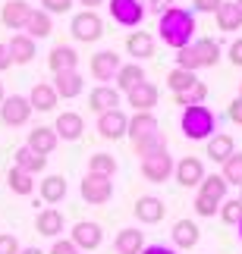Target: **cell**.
<instances>
[{"instance_id":"5","label":"cell","mask_w":242,"mask_h":254,"mask_svg":"<svg viewBox=\"0 0 242 254\" xmlns=\"http://www.w3.org/2000/svg\"><path fill=\"white\" fill-rule=\"evenodd\" d=\"M82 198L88 204H107L113 198V179H107V176H94V173H85V179L79 185Z\"/></svg>"},{"instance_id":"2","label":"cell","mask_w":242,"mask_h":254,"mask_svg":"<svg viewBox=\"0 0 242 254\" xmlns=\"http://www.w3.org/2000/svg\"><path fill=\"white\" fill-rule=\"evenodd\" d=\"M179 129H182V135H186L189 141H208L211 135L217 132V116L211 113L205 104L186 107L182 116H179Z\"/></svg>"},{"instance_id":"46","label":"cell","mask_w":242,"mask_h":254,"mask_svg":"<svg viewBox=\"0 0 242 254\" xmlns=\"http://www.w3.org/2000/svg\"><path fill=\"white\" fill-rule=\"evenodd\" d=\"M51 254H79V248H76L70 239H54V245H51Z\"/></svg>"},{"instance_id":"47","label":"cell","mask_w":242,"mask_h":254,"mask_svg":"<svg viewBox=\"0 0 242 254\" xmlns=\"http://www.w3.org/2000/svg\"><path fill=\"white\" fill-rule=\"evenodd\" d=\"M170 6H173V0H145V9H148V13H158V16H163Z\"/></svg>"},{"instance_id":"16","label":"cell","mask_w":242,"mask_h":254,"mask_svg":"<svg viewBox=\"0 0 242 254\" xmlns=\"http://www.w3.org/2000/svg\"><path fill=\"white\" fill-rule=\"evenodd\" d=\"M142 176L148 182H167L173 176V157L170 154H158V157H145L142 160Z\"/></svg>"},{"instance_id":"17","label":"cell","mask_w":242,"mask_h":254,"mask_svg":"<svg viewBox=\"0 0 242 254\" xmlns=\"http://www.w3.org/2000/svg\"><path fill=\"white\" fill-rule=\"evenodd\" d=\"M6 51H9V60H13V63L25 66V63H32V60H35L38 47H35V41H32V38H28L25 32H16V35L6 41Z\"/></svg>"},{"instance_id":"28","label":"cell","mask_w":242,"mask_h":254,"mask_svg":"<svg viewBox=\"0 0 242 254\" xmlns=\"http://www.w3.org/2000/svg\"><path fill=\"white\" fill-rule=\"evenodd\" d=\"M38 191H41L44 204H60L66 198V191H70V185H66L63 176H44L41 185H38Z\"/></svg>"},{"instance_id":"8","label":"cell","mask_w":242,"mask_h":254,"mask_svg":"<svg viewBox=\"0 0 242 254\" xmlns=\"http://www.w3.org/2000/svg\"><path fill=\"white\" fill-rule=\"evenodd\" d=\"M32 3L28 0H6L3 9H0V22H3L9 32H22L25 22H28V16H32Z\"/></svg>"},{"instance_id":"30","label":"cell","mask_w":242,"mask_h":254,"mask_svg":"<svg viewBox=\"0 0 242 254\" xmlns=\"http://www.w3.org/2000/svg\"><path fill=\"white\" fill-rule=\"evenodd\" d=\"M214 16H217L220 32H239V28H242V13H239L236 0H224V3L217 6Z\"/></svg>"},{"instance_id":"44","label":"cell","mask_w":242,"mask_h":254,"mask_svg":"<svg viewBox=\"0 0 242 254\" xmlns=\"http://www.w3.org/2000/svg\"><path fill=\"white\" fill-rule=\"evenodd\" d=\"M19 251H22V245L13 232H0V254H19Z\"/></svg>"},{"instance_id":"54","label":"cell","mask_w":242,"mask_h":254,"mask_svg":"<svg viewBox=\"0 0 242 254\" xmlns=\"http://www.w3.org/2000/svg\"><path fill=\"white\" fill-rule=\"evenodd\" d=\"M19 254H44V251H41V248H22Z\"/></svg>"},{"instance_id":"59","label":"cell","mask_w":242,"mask_h":254,"mask_svg":"<svg viewBox=\"0 0 242 254\" xmlns=\"http://www.w3.org/2000/svg\"><path fill=\"white\" fill-rule=\"evenodd\" d=\"M239 97H242V85H239Z\"/></svg>"},{"instance_id":"52","label":"cell","mask_w":242,"mask_h":254,"mask_svg":"<svg viewBox=\"0 0 242 254\" xmlns=\"http://www.w3.org/2000/svg\"><path fill=\"white\" fill-rule=\"evenodd\" d=\"M9 66H13V60H9V51H6V44L0 41V72L9 69Z\"/></svg>"},{"instance_id":"10","label":"cell","mask_w":242,"mask_h":254,"mask_svg":"<svg viewBox=\"0 0 242 254\" xmlns=\"http://www.w3.org/2000/svg\"><path fill=\"white\" fill-rule=\"evenodd\" d=\"M126 126H129V116L123 110H107V113H98V135L107 141H117L126 135Z\"/></svg>"},{"instance_id":"34","label":"cell","mask_w":242,"mask_h":254,"mask_svg":"<svg viewBox=\"0 0 242 254\" xmlns=\"http://www.w3.org/2000/svg\"><path fill=\"white\" fill-rule=\"evenodd\" d=\"M198 189H201L198 194H205V198H211V201H217V204H220V201L227 198V189H230V185L224 182V176H220V173H211V176L205 173V179H201Z\"/></svg>"},{"instance_id":"38","label":"cell","mask_w":242,"mask_h":254,"mask_svg":"<svg viewBox=\"0 0 242 254\" xmlns=\"http://www.w3.org/2000/svg\"><path fill=\"white\" fill-rule=\"evenodd\" d=\"M195 82H198L195 72H186V69H170V72H167V88H170L173 94L186 91V88H192Z\"/></svg>"},{"instance_id":"18","label":"cell","mask_w":242,"mask_h":254,"mask_svg":"<svg viewBox=\"0 0 242 254\" xmlns=\"http://www.w3.org/2000/svg\"><path fill=\"white\" fill-rule=\"evenodd\" d=\"M82 88H85V79H82L79 69H73V72H57V75H54V91H57V97H63V101L79 97Z\"/></svg>"},{"instance_id":"21","label":"cell","mask_w":242,"mask_h":254,"mask_svg":"<svg viewBox=\"0 0 242 254\" xmlns=\"http://www.w3.org/2000/svg\"><path fill=\"white\" fill-rule=\"evenodd\" d=\"M154 47H158V41L148 32H129V38H126V51H129V57H135V63L154 57Z\"/></svg>"},{"instance_id":"11","label":"cell","mask_w":242,"mask_h":254,"mask_svg":"<svg viewBox=\"0 0 242 254\" xmlns=\"http://www.w3.org/2000/svg\"><path fill=\"white\" fill-rule=\"evenodd\" d=\"M163 213H167V204H163V198H158V194H142V198L135 201V217H139V223H145V226L161 223Z\"/></svg>"},{"instance_id":"23","label":"cell","mask_w":242,"mask_h":254,"mask_svg":"<svg viewBox=\"0 0 242 254\" xmlns=\"http://www.w3.org/2000/svg\"><path fill=\"white\" fill-rule=\"evenodd\" d=\"M88 104L94 113H107V110H120V91L110 85H98L94 91L88 94Z\"/></svg>"},{"instance_id":"40","label":"cell","mask_w":242,"mask_h":254,"mask_svg":"<svg viewBox=\"0 0 242 254\" xmlns=\"http://www.w3.org/2000/svg\"><path fill=\"white\" fill-rule=\"evenodd\" d=\"M224 182L227 185H242V151L239 154H230V157L224 160Z\"/></svg>"},{"instance_id":"29","label":"cell","mask_w":242,"mask_h":254,"mask_svg":"<svg viewBox=\"0 0 242 254\" xmlns=\"http://www.w3.org/2000/svg\"><path fill=\"white\" fill-rule=\"evenodd\" d=\"M189 47H192V54H195L198 66H217V60H220V44L214 41V38H195Z\"/></svg>"},{"instance_id":"45","label":"cell","mask_w":242,"mask_h":254,"mask_svg":"<svg viewBox=\"0 0 242 254\" xmlns=\"http://www.w3.org/2000/svg\"><path fill=\"white\" fill-rule=\"evenodd\" d=\"M73 6V0H41V9L47 16H54V13H66V9Z\"/></svg>"},{"instance_id":"43","label":"cell","mask_w":242,"mask_h":254,"mask_svg":"<svg viewBox=\"0 0 242 254\" xmlns=\"http://www.w3.org/2000/svg\"><path fill=\"white\" fill-rule=\"evenodd\" d=\"M192 207H195L198 217H214V213L220 210V204L211 201V198H205V194H195V204H192Z\"/></svg>"},{"instance_id":"60","label":"cell","mask_w":242,"mask_h":254,"mask_svg":"<svg viewBox=\"0 0 242 254\" xmlns=\"http://www.w3.org/2000/svg\"><path fill=\"white\" fill-rule=\"evenodd\" d=\"M79 254H82V251H79Z\"/></svg>"},{"instance_id":"36","label":"cell","mask_w":242,"mask_h":254,"mask_svg":"<svg viewBox=\"0 0 242 254\" xmlns=\"http://www.w3.org/2000/svg\"><path fill=\"white\" fill-rule=\"evenodd\" d=\"M132 148H135V154H139L142 160L145 157H158V154H167V138H163L161 132H154V135H148V138L135 141Z\"/></svg>"},{"instance_id":"13","label":"cell","mask_w":242,"mask_h":254,"mask_svg":"<svg viewBox=\"0 0 242 254\" xmlns=\"http://www.w3.org/2000/svg\"><path fill=\"white\" fill-rule=\"evenodd\" d=\"M126 101H129V107H135V113H151V107L158 104V85H151L145 79L132 91H126Z\"/></svg>"},{"instance_id":"33","label":"cell","mask_w":242,"mask_h":254,"mask_svg":"<svg viewBox=\"0 0 242 254\" xmlns=\"http://www.w3.org/2000/svg\"><path fill=\"white\" fill-rule=\"evenodd\" d=\"M173 245L176 248H192L198 245V226L192 220H176L173 223Z\"/></svg>"},{"instance_id":"41","label":"cell","mask_w":242,"mask_h":254,"mask_svg":"<svg viewBox=\"0 0 242 254\" xmlns=\"http://www.w3.org/2000/svg\"><path fill=\"white\" fill-rule=\"evenodd\" d=\"M220 220L230 223V226H239V220H242V201L239 198H224L220 201Z\"/></svg>"},{"instance_id":"9","label":"cell","mask_w":242,"mask_h":254,"mask_svg":"<svg viewBox=\"0 0 242 254\" xmlns=\"http://www.w3.org/2000/svg\"><path fill=\"white\" fill-rule=\"evenodd\" d=\"M120 66H123V60H120V54H117V51H98V54L91 57V75H94V79H98L101 85L117 79Z\"/></svg>"},{"instance_id":"19","label":"cell","mask_w":242,"mask_h":254,"mask_svg":"<svg viewBox=\"0 0 242 254\" xmlns=\"http://www.w3.org/2000/svg\"><path fill=\"white\" fill-rule=\"evenodd\" d=\"M154 132H161L158 116H154V113H135V116H129L126 135L132 138V144H135V141H142V138H148V135H154Z\"/></svg>"},{"instance_id":"24","label":"cell","mask_w":242,"mask_h":254,"mask_svg":"<svg viewBox=\"0 0 242 254\" xmlns=\"http://www.w3.org/2000/svg\"><path fill=\"white\" fill-rule=\"evenodd\" d=\"M208 157L214 160V163H224L230 154H236V141H233V135H227V132H214L208 138Z\"/></svg>"},{"instance_id":"22","label":"cell","mask_w":242,"mask_h":254,"mask_svg":"<svg viewBox=\"0 0 242 254\" xmlns=\"http://www.w3.org/2000/svg\"><path fill=\"white\" fill-rule=\"evenodd\" d=\"M47 63H51L54 75L57 72H73L76 66H79V54H76L73 44H57L51 51V57H47Z\"/></svg>"},{"instance_id":"7","label":"cell","mask_w":242,"mask_h":254,"mask_svg":"<svg viewBox=\"0 0 242 254\" xmlns=\"http://www.w3.org/2000/svg\"><path fill=\"white\" fill-rule=\"evenodd\" d=\"M70 242L76 248H79L82 254H88V251H94L104 242V232H101V226L98 223H91V220H82V223H76L73 226V236H70Z\"/></svg>"},{"instance_id":"50","label":"cell","mask_w":242,"mask_h":254,"mask_svg":"<svg viewBox=\"0 0 242 254\" xmlns=\"http://www.w3.org/2000/svg\"><path fill=\"white\" fill-rule=\"evenodd\" d=\"M230 60H233V66H242V38L230 44Z\"/></svg>"},{"instance_id":"26","label":"cell","mask_w":242,"mask_h":254,"mask_svg":"<svg viewBox=\"0 0 242 254\" xmlns=\"http://www.w3.org/2000/svg\"><path fill=\"white\" fill-rule=\"evenodd\" d=\"M142 248H145V232H139V229H120L117 232V239H113V251L117 254H142Z\"/></svg>"},{"instance_id":"27","label":"cell","mask_w":242,"mask_h":254,"mask_svg":"<svg viewBox=\"0 0 242 254\" xmlns=\"http://www.w3.org/2000/svg\"><path fill=\"white\" fill-rule=\"evenodd\" d=\"M13 167H19L22 173H28V176H38L44 167H47V157H41V154H35L32 148H16V154H13Z\"/></svg>"},{"instance_id":"53","label":"cell","mask_w":242,"mask_h":254,"mask_svg":"<svg viewBox=\"0 0 242 254\" xmlns=\"http://www.w3.org/2000/svg\"><path fill=\"white\" fill-rule=\"evenodd\" d=\"M104 0H79V6H85V9H94V6H101Z\"/></svg>"},{"instance_id":"35","label":"cell","mask_w":242,"mask_h":254,"mask_svg":"<svg viewBox=\"0 0 242 254\" xmlns=\"http://www.w3.org/2000/svg\"><path fill=\"white\" fill-rule=\"evenodd\" d=\"M6 185H9V191L13 194H32L35 191V176H28V173H22L19 167H9V173H6Z\"/></svg>"},{"instance_id":"37","label":"cell","mask_w":242,"mask_h":254,"mask_svg":"<svg viewBox=\"0 0 242 254\" xmlns=\"http://www.w3.org/2000/svg\"><path fill=\"white\" fill-rule=\"evenodd\" d=\"M205 97H208V85L198 79L192 88H186V91H179V94H173V101H176L182 110H186V107H198V104H205Z\"/></svg>"},{"instance_id":"48","label":"cell","mask_w":242,"mask_h":254,"mask_svg":"<svg viewBox=\"0 0 242 254\" xmlns=\"http://www.w3.org/2000/svg\"><path fill=\"white\" fill-rule=\"evenodd\" d=\"M220 3H224V0H192V6H195L198 13H217Z\"/></svg>"},{"instance_id":"42","label":"cell","mask_w":242,"mask_h":254,"mask_svg":"<svg viewBox=\"0 0 242 254\" xmlns=\"http://www.w3.org/2000/svg\"><path fill=\"white\" fill-rule=\"evenodd\" d=\"M176 69H186V72H195L201 69L195 54H192V47H182V51H176Z\"/></svg>"},{"instance_id":"49","label":"cell","mask_w":242,"mask_h":254,"mask_svg":"<svg viewBox=\"0 0 242 254\" xmlns=\"http://www.w3.org/2000/svg\"><path fill=\"white\" fill-rule=\"evenodd\" d=\"M230 120L236 126H242V97H233V101H230Z\"/></svg>"},{"instance_id":"4","label":"cell","mask_w":242,"mask_h":254,"mask_svg":"<svg viewBox=\"0 0 242 254\" xmlns=\"http://www.w3.org/2000/svg\"><path fill=\"white\" fill-rule=\"evenodd\" d=\"M145 0H110V16L123 28H139L145 19Z\"/></svg>"},{"instance_id":"1","label":"cell","mask_w":242,"mask_h":254,"mask_svg":"<svg viewBox=\"0 0 242 254\" xmlns=\"http://www.w3.org/2000/svg\"><path fill=\"white\" fill-rule=\"evenodd\" d=\"M158 32H161V41L167 47L182 51V47H189L195 41V13H189V9H182V6H170L167 13L161 16Z\"/></svg>"},{"instance_id":"56","label":"cell","mask_w":242,"mask_h":254,"mask_svg":"<svg viewBox=\"0 0 242 254\" xmlns=\"http://www.w3.org/2000/svg\"><path fill=\"white\" fill-rule=\"evenodd\" d=\"M239 242H242V220H239Z\"/></svg>"},{"instance_id":"12","label":"cell","mask_w":242,"mask_h":254,"mask_svg":"<svg viewBox=\"0 0 242 254\" xmlns=\"http://www.w3.org/2000/svg\"><path fill=\"white\" fill-rule=\"evenodd\" d=\"M173 176H176V182L186 185V189L201 185V179H205V163L198 157H182L179 163H173Z\"/></svg>"},{"instance_id":"32","label":"cell","mask_w":242,"mask_h":254,"mask_svg":"<svg viewBox=\"0 0 242 254\" xmlns=\"http://www.w3.org/2000/svg\"><path fill=\"white\" fill-rule=\"evenodd\" d=\"M117 91H132L139 82H145V69H142V63H123L120 66V72H117Z\"/></svg>"},{"instance_id":"31","label":"cell","mask_w":242,"mask_h":254,"mask_svg":"<svg viewBox=\"0 0 242 254\" xmlns=\"http://www.w3.org/2000/svg\"><path fill=\"white\" fill-rule=\"evenodd\" d=\"M22 32L32 38V41H35V38H47L54 32V19L47 16L44 9H32V16H28V22H25Z\"/></svg>"},{"instance_id":"55","label":"cell","mask_w":242,"mask_h":254,"mask_svg":"<svg viewBox=\"0 0 242 254\" xmlns=\"http://www.w3.org/2000/svg\"><path fill=\"white\" fill-rule=\"evenodd\" d=\"M3 97H6V91H3V82H0V104H3Z\"/></svg>"},{"instance_id":"6","label":"cell","mask_w":242,"mask_h":254,"mask_svg":"<svg viewBox=\"0 0 242 254\" xmlns=\"http://www.w3.org/2000/svg\"><path fill=\"white\" fill-rule=\"evenodd\" d=\"M28 116H32V104H28L25 94H6L3 104H0V120L6 126H25Z\"/></svg>"},{"instance_id":"25","label":"cell","mask_w":242,"mask_h":254,"mask_svg":"<svg viewBox=\"0 0 242 254\" xmlns=\"http://www.w3.org/2000/svg\"><path fill=\"white\" fill-rule=\"evenodd\" d=\"M57 91H54V85H47V82H35V88L28 91V104H32V110H41V113H47V110H54L57 107Z\"/></svg>"},{"instance_id":"51","label":"cell","mask_w":242,"mask_h":254,"mask_svg":"<svg viewBox=\"0 0 242 254\" xmlns=\"http://www.w3.org/2000/svg\"><path fill=\"white\" fill-rule=\"evenodd\" d=\"M142 254H176V248H170V245H145Z\"/></svg>"},{"instance_id":"3","label":"cell","mask_w":242,"mask_h":254,"mask_svg":"<svg viewBox=\"0 0 242 254\" xmlns=\"http://www.w3.org/2000/svg\"><path fill=\"white\" fill-rule=\"evenodd\" d=\"M70 32H73L76 41L91 44V41H98V38L104 35V19L94 13V9H82V13H76V16H73Z\"/></svg>"},{"instance_id":"14","label":"cell","mask_w":242,"mask_h":254,"mask_svg":"<svg viewBox=\"0 0 242 254\" xmlns=\"http://www.w3.org/2000/svg\"><path fill=\"white\" fill-rule=\"evenodd\" d=\"M57 132L51 129V126H35L32 132H28V138H25V148H32L35 154H41V157H47V154H54L57 151Z\"/></svg>"},{"instance_id":"39","label":"cell","mask_w":242,"mask_h":254,"mask_svg":"<svg viewBox=\"0 0 242 254\" xmlns=\"http://www.w3.org/2000/svg\"><path fill=\"white\" fill-rule=\"evenodd\" d=\"M88 173L113 179V173H117V160H113L110 154H94V157H88Z\"/></svg>"},{"instance_id":"58","label":"cell","mask_w":242,"mask_h":254,"mask_svg":"<svg viewBox=\"0 0 242 254\" xmlns=\"http://www.w3.org/2000/svg\"><path fill=\"white\" fill-rule=\"evenodd\" d=\"M239 201H242V185H239Z\"/></svg>"},{"instance_id":"20","label":"cell","mask_w":242,"mask_h":254,"mask_svg":"<svg viewBox=\"0 0 242 254\" xmlns=\"http://www.w3.org/2000/svg\"><path fill=\"white\" fill-rule=\"evenodd\" d=\"M35 229L41 232V236H47V239H57L66 229V220H63V213L57 210V207H44L35 217Z\"/></svg>"},{"instance_id":"15","label":"cell","mask_w":242,"mask_h":254,"mask_svg":"<svg viewBox=\"0 0 242 254\" xmlns=\"http://www.w3.org/2000/svg\"><path fill=\"white\" fill-rule=\"evenodd\" d=\"M54 132H57V138H63V141H79V138H82V132H85V120H82L79 113L66 110V113L57 116Z\"/></svg>"},{"instance_id":"57","label":"cell","mask_w":242,"mask_h":254,"mask_svg":"<svg viewBox=\"0 0 242 254\" xmlns=\"http://www.w3.org/2000/svg\"><path fill=\"white\" fill-rule=\"evenodd\" d=\"M236 6H239V13H242V0H236Z\"/></svg>"}]
</instances>
